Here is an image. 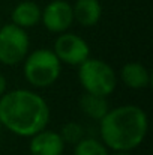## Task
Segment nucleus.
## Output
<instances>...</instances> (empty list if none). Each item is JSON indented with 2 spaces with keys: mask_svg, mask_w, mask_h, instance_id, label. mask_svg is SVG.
Instances as JSON below:
<instances>
[{
  "mask_svg": "<svg viewBox=\"0 0 153 155\" xmlns=\"http://www.w3.org/2000/svg\"><path fill=\"white\" fill-rule=\"evenodd\" d=\"M23 72L30 86L38 89L50 87L62 74V62L53 50L38 48L29 53L23 60Z\"/></svg>",
  "mask_w": 153,
  "mask_h": 155,
  "instance_id": "obj_3",
  "label": "nucleus"
},
{
  "mask_svg": "<svg viewBox=\"0 0 153 155\" xmlns=\"http://www.w3.org/2000/svg\"><path fill=\"white\" fill-rule=\"evenodd\" d=\"M147 131V113L134 104L110 108L99 120L101 142L113 152L134 151L144 142Z\"/></svg>",
  "mask_w": 153,
  "mask_h": 155,
  "instance_id": "obj_2",
  "label": "nucleus"
},
{
  "mask_svg": "<svg viewBox=\"0 0 153 155\" xmlns=\"http://www.w3.org/2000/svg\"><path fill=\"white\" fill-rule=\"evenodd\" d=\"M0 128H2V125H0Z\"/></svg>",
  "mask_w": 153,
  "mask_h": 155,
  "instance_id": "obj_17",
  "label": "nucleus"
},
{
  "mask_svg": "<svg viewBox=\"0 0 153 155\" xmlns=\"http://www.w3.org/2000/svg\"><path fill=\"white\" fill-rule=\"evenodd\" d=\"M110 155H131L129 152H113V154H110Z\"/></svg>",
  "mask_w": 153,
  "mask_h": 155,
  "instance_id": "obj_16",
  "label": "nucleus"
},
{
  "mask_svg": "<svg viewBox=\"0 0 153 155\" xmlns=\"http://www.w3.org/2000/svg\"><path fill=\"white\" fill-rule=\"evenodd\" d=\"M80 108L87 117L99 122L107 114V111L110 110V105H108V101L105 97H99V95H93V94L86 92L80 98Z\"/></svg>",
  "mask_w": 153,
  "mask_h": 155,
  "instance_id": "obj_12",
  "label": "nucleus"
},
{
  "mask_svg": "<svg viewBox=\"0 0 153 155\" xmlns=\"http://www.w3.org/2000/svg\"><path fill=\"white\" fill-rule=\"evenodd\" d=\"M60 137L63 139L65 143H71V145H75L78 143L83 137H84V131H83V127L77 122H68L62 127V131L59 133Z\"/></svg>",
  "mask_w": 153,
  "mask_h": 155,
  "instance_id": "obj_14",
  "label": "nucleus"
},
{
  "mask_svg": "<svg viewBox=\"0 0 153 155\" xmlns=\"http://www.w3.org/2000/svg\"><path fill=\"white\" fill-rule=\"evenodd\" d=\"M30 155H63L66 143L57 131L44 128L42 131L29 137Z\"/></svg>",
  "mask_w": 153,
  "mask_h": 155,
  "instance_id": "obj_8",
  "label": "nucleus"
},
{
  "mask_svg": "<svg viewBox=\"0 0 153 155\" xmlns=\"http://www.w3.org/2000/svg\"><path fill=\"white\" fill-rule=\"evenodd\" d=\"M41 23L51 33L68 32L74 23L72 5L66 0H53L41 11Z\"/></svg>",
  "mask_w": 153,
  "mask_h": 155,
  "instance_id": "obj_7",
  "label": "nucleus"
},
{
  "mask_svg": "<svg viewBox=\"0 0 153 155\" xmlns=\"http://www.w3.org/2000/svg\"><path fill=\"white\" fill-rule=\"evenodd\" d=\"M30 50V38L26 29L12 23L0 27V63L5 66L20 65Z\"/></svg>",
  "mask_w": 153,
  "mask_h": 155,
  "instance_id": "obj_5",
  "label": "nucleus"
},
{
  "mask_svg": "<svg viewBox=\"0 0 153 155\" xmlns=\"http://www.w3.org/2000/svg\"><path fill=\"white\" fill-rule=\"evenodd\" d=\"M74 21L83 27H93L102 17V6L99 0H77L72 6Z\"/></svg>",
  "mask_w": 153,
  "mask_h": 155,
  "instance_id": "obj_10",
  "label": "nucleus"
},
{
  "mask_svg": "<svg viewBox=\"0 0 153 155\" xmlns=\"http://www.w3.org/2000/svg\"><path fill=\"white\" fill-rule=\"evenodd\" d=\"M50 107L45 98L30 89L6 91L0 97V125L20 137H32L47 128Z\"/></svg>",
  "mask_w": 153,
  "mask_h": 155,
  "instance_id": "obj_1",
  "label": "nucleus"
},
{
  "mask_svg": "<svg viewBox=\"0 0 153 155\" xmlns=\"http://www.w3.org/2000/svg\"><path fill=\"white\" fill-rule=\"evenodd\" d=\"M78 81L84 92L107 98L117 87V74L105 60L89 57L78 65Z\"/></svg>",
  "mask_w": 153,
  "mask_h": 155,
  "instance_id": "obj_4",
  "label": "nucleus"
},
{
  "mask_svg": "<svg viewBox=\"0 0 153 155\" xmlns=\"http://www.w3.org/2000/svg\"><path fill=\"white\" fill-rule=\"evenodd\" d=\"M41 11L42 9L38 6V3L32 0H24L12 9V14H11L12 24L21 29L35 27L41 23Z\"/></svg>",
  "mask_w": 153,
  "mask_h": 155,
  "instance_id": "obj_11",
  "label": "nucleus"
},
{
  "mask_svg": "<svg viewBox=\"0 0 153 155\" xmlns=\"http://www.w3.org/2000/svg\"><path fill=\"white\" fill-rule=\"evenodd\" d=\"M53 51L62 63L78 66L90 57V47L86 39L77 33H60L53 45Z\"/></svg>",
  "mask_w": 153,
  "mask_h": 155,
  "instance_id": "obj_6",
  "label": "nucleus"
},
{
  "mask_svg": "<svg viewBox=\"0 0 153 155\" xmlns=\"http://www.w3.org/2000/svg\"><path fill=\"white\" fill-rule=\"evenodd\" d=\"M120 80L122 83L135 91H141L150 86L152 77L149 69L140 62H128L120 68Z\"/></svg>",
  "mask_w": 153,
  "mask_h": 155,
  "instance_id": "obj_9",
  "label": "nucleus"
},
{
  "mask_svg": "<svg viewBox=\"0 0 153 155\" xmlns=\"http://www.w3.org/2000/svg\"><path fill=\"white\" fill-rule=\"evenodd\" d=\"M74 155H110V152L101 140L92 137H83L78 143H75Z\"/></svg>",
  "mask_w": 153,
  "mask_h": 155,
  "instance_id": "obj_13",
  "label": "nucleus"
},
{
  "mask_svg": "<svg viewBox=\"0 0 153 155\" xmlns=\"http://www.w3.org/2000/svg\"><path fill=\"white\" fill-rule=\"evenodd\" d=\"M8 91V81H6V77L0 72V97Z\"/></svg>",
  "mask_w": 153,
  "mask_h": 155,
  "instance_id": "obj_15",
  "label": "nucleus"
}]
</instances>
